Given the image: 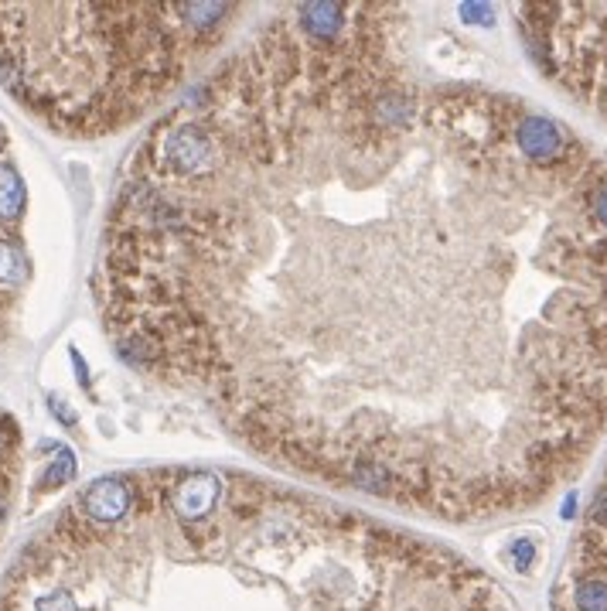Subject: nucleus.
<instances>
[{
    "instance_id": "f257e3e1",
    "label": "nucleus",
    "mask_w": 607,
    "mask_h": 611,
    "mask_svg": "<svg viewBox=\"0 0 607 611\" xmlns=\"http://www.w3.org/2000/svg\"><path fill=\"white\" fill-rule=\"evenodd\" d=\"M120 359L273 475L444 523L607 420V161L420 59L406 4H284L140 137L93 274Z\"/></svg>"
},
{
    "instance_id": "f03ea898",
    "label": "nucleus",
    "mask_w": 607,
    "mask_h": 611,
    "mask_svg": "<svg viewBox=\"0 0 607 611\" xmlns=\"http://www.w3.org/2000/svg\"><path fill=\"white\" fill-rule=\"evenodd\" d=\"M246 4H0V86L65 137L137 127L246 28Z\"/></svg>"
}]
</instances>
